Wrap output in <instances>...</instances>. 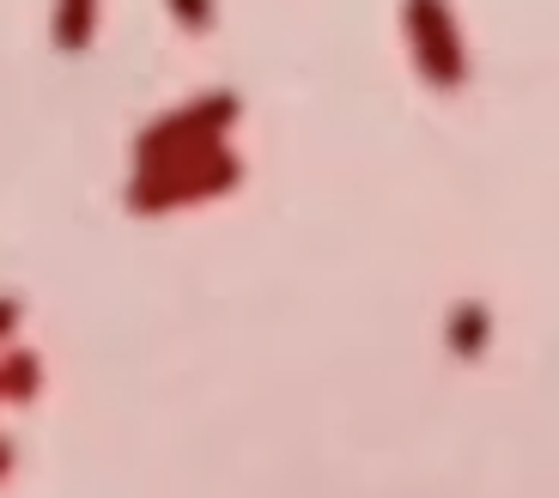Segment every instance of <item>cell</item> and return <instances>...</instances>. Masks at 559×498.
<instances>
[{
  "mask_svg": "<svg viewBox=\"0 0 559 498\" xmlns=\"http://www.w3.org/2000/svg\"><path fill=\"white\" fill-rule=\"evenodd\" d=\"M165 7H170V19H177L182 31H195V37H207L213 19H219V7H213V0H165Z\"/></svg>",
  "mask_w": 559,
  "mask_h": 498,
  "instance_id": "cell-7",
  "label": "cell"
},
{
  "mask_svg": "<svg viewBox=\"0 0 559 498\" xmlns=\"http://www.w3.org/2000/svg\"><path fill=\"white\" fill-rule=\"evenodd\" d=\"M13 329H19V298H7V292H0V341H7Z\"/></svg>",
  "mask_w": 559,
  "mask_h": 498,
  "instance_id": "cell-8",
  "label": "cell"
},
{
  "mask_svg": "<svg viewBox=\"0 0 559 498\" xmlns=\"http://www.w3.org/2000/svg\"><path fill=\"white\" fill-rule=\"evenodd\" d=\"M243 182V158L213 140L201 153H177V158H158V165H134V182L122 189V208L140 213V220H158V213H177V208H195V201H219Z\"/></svg>",
  "mask_w": 559,
  "mask_h": 498,
  "instance_id": "cell-1",
  "label": "cell"
},
{
  "mask_svg": "<svg viewBox=\"0 0 559 498\" xmlns=\"http://www.w3.org/2000/svg\"><path fill=\"white\" fill-rule=\"evenodd\" d=\"M7 469H13V438H0V481H7Z\"/></svg>",
  "mask_w": 559,
  "mask_h": 498,
  "instance_id": "cell-9",
  "label": "cell"
},
{
  "mask_svg": "<svg viewBox=\"0 0 559 498\" xmlns=\"http://www.w3.org/2000/svg\"><path fill=\"white\" fill-rule=\"evenodd\" d=\"M43 395V359L31 346H13V353H0V402H37Z\"/></svg>",
  "mask_w": 559,
  "mask_h": 498,
  "instance_id": "cell-5",
  "label": "cell"
},
{
  "mask_svg": "<svg viewBox=\"0 0 559 498\" xmlns=\"http://www.w3.org/2000/svg\"><path fill=\"white\" fill-rule=\"evenodd\" d=\"M49 37H56L61 56H85V49H92V37H98V0H56Z\"/></svg>",
  "mask_w": 559,
  "mask_h": 498,
  "instance_id": "cell-4",
  "label": "cell"
},
{
  "mask_svg": "<svg viewBox=\"0 0 559 498\" xmlns=\"http://www.w3.org/2000/svg\"><path fill=\"white\" fill-rule=\"evenodd\" d=\"M402 25H407V49H414L419 73H426L438 92H456V85L468 80V56H462L450 0H402Z\"/></svg>",
  "mask_w": 559,
  "mask_h": 498,
  "instance_id": "cell-3",
  "label": "cell"
},
{
  "mask_svg": "<svg viewBox=\"0 0 559 498\" xmlns=\"http://www.w3.org/2000/svg\"><path fill=\"white\" fill-rule=\"evenodd\" d=\"M480 346H487V310L456 305V317H450V353H456V359H475Z\"/></svg>",
  "mask_w": 559,
  "mask_h": 498,
  "instance_id": "cell-6",
  "label": "cell"
},
{
  "mask_svg": "<svg viewBox=\"0 0 559 498\" xmlns=\"http://www.w3.org/2000/svg\"><path fill=\"white\" fill-rule=\"evenodd\" d=\"M243 116V97L238 92H201L177 110H165L146 134L134 140V165H158V158H177V153H201L213 140L231 134V122Z\"/></svg>",
  "mask_w": 559,
  "mask_h": 498,
  "instance_id": "cell-2",
  "label": "cell"
}]
</instances>
